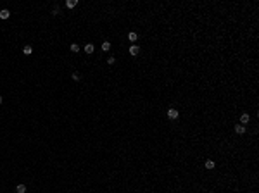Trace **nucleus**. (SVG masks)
Wrapping results in <instances>:
<instances>
[{
    "mask_svg": "<svg viewBox=\"0 0 259 193\" xmlns=\"http://www.w3.org/2000/svg\"><path fill=\"white\" fill-rule=\"evenodd\" d=\"M178 115H180V112H178L176 109H173V107L168 109V117L169 119H178Z\"/></svg>",
    "mask_w": 259,
    "mask_h": 193,
    "instance_id": "1",
    "label": "nucleus"
},
{
    "mask_svg": "<svg viewBox=\"0 0 259 193\" xmlns=\"http://www.w3.org/2000/svg\"><path fill=\"white\" fill-rule=\"evenodd\" d=\"M235 133H237V135H244V133H245V126H242V124H235Z\"/></svg>",
    "mask_w": 259,
    "mask_h": 193,
    "instance_id": "2",
    "label": "nucleus"
},
{
    "mask_svg": "<svg viewBox=\"0 0 259 193\" xmlns=\"http://www.w3.org/2000/svg\"><path fill=\"white\" fill-rule=\"evenodd\" d=\"M249 121H251V115L247 114V112H245V114H242V115H240V123H242V126H244V124H247Z\"/></svg>",
    "mask_w": 259,
    "mask_h": 193,
    "instance_id": "3",
    "label": "nucleus"
},
{
    "mask_svg": "<svg viewBox=\"0 0 259 193\" xmlns=\"http://www.w3.org/2000/svg\"><path fill=\"white\" fill-rule=\"evenodd\" d=\"M10 17V12H9L7 9H2L0 10V19H9Z\"/></svg>",
    "mask_w": 259,
    "mask_h": 193,
    "instance_id": "4",
    "label": "nucleus"
},
{
    "mask_svg": "<svg viewBox=\"0 0 259 193\" xmlns=\"http://www.w3.org/2000/svg\"><path fill=\"white\" fill-rule=\"evenodd\" d=\"M130 53H131V55H138L140 53V47L138 45H131L130 47Z\"/></svg>",
    "mask_w": 259,
    "mask_h": 193,
    "instance_id": "5",
    "label": "nucleus"
},
{
    "mask_svg": "<svg viewBox=\"0 0 259 193\" xmlns=\"http://www.w3.org/2000/svg\"><path fill=\"white\" fill-rule=\"evenodd\" d=\"M23 53H24V55H31V53H33V47H31V45H24Z\"/></svg>",
    "mask_w": 259,
    "mask_h": 193,
    "instance_id": "6",
    "label": "nucleus"
},
{
    "mask_svg": "<svg viewBox=\"0 0 259 193\" xmlns=\"http://www.w3.org/2000/svg\"><path fill=\"white\" fill-rule=\"evenodd\" d=\"M76 5H78V0H67V2H66V7L67 9H74Z\"/></svg>",
    "mask_w": 259,
    "mask_h": 193,
    "instance_id": "7",
    "label": "nucleus"
},
{
    "mask_svg": "<svg viewBox=\"0 0 259 193\" xmlns=\"http://www.w3.org/2000/svg\"><path fill=\"white\" fill-rule=\"evenodd\" d=\"M93 50H95V47L92 43H86L85 45V53H93Z\"/></svg>",
    "mask_w": 259,
    "mask_h": 193,
    "instance_id": "8",
    "label": "nucleus"
},
{
    "mask_svg": "<svg viewBox=\"0 0 259 193\" xmlns=\"http://www.w3.org/2000/svg\"><path fill=\"white\" fill-rule=\"evenodd\" d=\"M16 191H17V193H26V185H17Z\"/></svg>",
    "mask_w": 259,
    "mask_h": 193,
    "instance_id": "9",
    "label": "nucleus"
},
{
    "mask_svg": "<svg viewBox=\"0 0 259 193\" xmlns=\"http://www.w3.org/2000/svg\"><path fill=\"white\" fill-rule=\"evenodd\" d=\"M136 38H138V35H136V33H133V31H131L130 35H128V40H130V41H136Z\"/></svg>",
    "mask_w": 259,
    "mask_h": 193,
    "instance_id": "10",
    "label": "nucleus"
},
{
    "mask_svg": "<svg viewBox=\"0 0 259 193\" xmlns=\"http://www.w3.org/2000/svg\"><path fill=\"white\" fill-rule=\"evenodd\" d=\"M71 52H74V53L80 52V45L78 43H71Z\"/></svg>",
    "mask_w": 259,
    "mask_h": 193,
    "instance_id": "11",
    "label": "nucleus"
},
{
    "mask_svg": "<svg viewBox=\"0 0 259 193\" xmlns=\"http://www.w3.org/2000/svg\"><path fill=\"white\" fill-rule=\"evenodd\" d=\"M206 167L207 169H214V167H216V164H214L213 160H206Z\"/></svg>",
    "mask_w": 259,
    "mask_h": 193,
    "instance_id": "12",
    "label": "nucleus"
},
{
    "mask_svg": "<svg viewBox=\"0 0 259 193\" xmlns=\"http://www.w3.org/2000/svg\"><path fill=\"white\" fill-rule=\"evenodd\" d=\"M102 50H105V52L107 50H111V43H109V41H104L102 43Z\"/></svg>",
    "mask_w": 259,
    "mask_h": 193,
    "instance_id": "13",
    "label": "nucleus"
},
{
    "mask_svg": "<svg viewBox=\"0 0 259 193\" xmlns=\"http://www.w3.org/2000/svg\"><path fill=\"white\" fill-rule=\"evenodd\" d=\"M107 64H109V66L116 64V59H114V57H107Z\"/></svg>",
    "mask_w": 259,
    "mask_h": 193,
    "instance_id": "14",
    "label": "nucleus"
},
{
    "mask_svg": "<svg viewBox=\"0 0 259 193\" xmlns=\"http://www.w3.org/2000/svg\"><path fill=\"white\" fill-rule=\"evenodd\" d=\"M73 79H74V81H80V79H81L80 73H73Z\"/></svg>",
    "mask_w": 259,
    "mask_h": 193,
    "instance_id": "15",
    "label": "nucleus"
},
{
    "mask_svg": "<svg viewBox=\"0 0 259 193\" xmlns=\"http://www.w3.org/2000/svg\"><path fill=\"white\" fill-rule=\"evenodd\" d=\"M52 14H54V16H57V14H59V7H55V9H54V10H52Z\"/></svg>",
    "mask_w": 259,
    "mask_h": 193,
    "instance_id": "16",
    "label": "nucleus"
},
{
    "mask_svg": "<svg viewBox=\"0 0 259 193\" xmlns=\"http://www.w3.org/2000/svg\"><path fill=\"white\" fill-rule=\"evenodd\" d=\"M2 100H4V98H2V97H0V103H2Z\"/></svg>",
    "mask_w": 259,
    "mask_h": 193,
    "instance_id": "17",
    "label": "nucleus"
}]
</instances>
